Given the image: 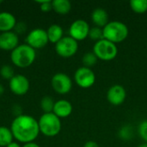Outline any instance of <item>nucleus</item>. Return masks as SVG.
Here are the masks:
<instances>
[{
    "label": "nucleus",
    "mask_w": 147,
    "mask_h": 147,
    "mask_svg": "<svg viewBox=\"0 0 147 147\" xmlns=\"http://www.w3.org/2000/svg\"><path fill=\"white\" fill-rule=\"evenodd\" d=\"M10 130L14 139L20 143L34 142L40 134L38 121L28 115H20L13 120Z\"/></svg>",
    "instance_id": "1"
},
{
    "label": "nucleus",
    "mask_w": 147,
    "mask_h": 147,
    "mask_svg": "<svg viewBox=\"0 0 147 147\" xmlns=\"http://www.w3.org/2000/svg\"><path fill=\"white\" fill-rule=\"evenodd\" d=\"M36 52L27 44L19 45L10 53L11 62L19 68H27L35 60Z\"/></svg>",
    "instance_id": "2"
},
{
    "label": "nucleus",
    "mask_w": 147,
    "mask_h": 147,
    "mask_svg": "<svg viewBox=\"0 0 147 147\" xmlns=\"http://www.w3.org/2000/svg\"><path fill=\"white\" fill-rule=\"evenodd\" d=\"M103 38L115 44L124 41L128 36L127 26L119 21L109 22V23L102 28Z\"/></svg>",
    "instance_id": "3"
},
{
    "label": "nucleus",
    "mask_w": 147,
    "mask_h": 147,
    "mask_svg": "<svg viewBox=\"0 0 147 147\" xmlns=\"http://www.w3.org/2000/svg\"><path fill=\"white\" fill-rule=\"evenodd\" d=\"M40 133L47 137H54L61 131V121L53 113L43 114L39 121Z\"/></svg>",
    "instance_id": "4"
},
{
    "label": "nucleus",
    "mask_w": 147,
    "mask_h": 147,
    "mask_svg": "<svg viewBox=\"0 0 147 147\" xmlns=\"http://www.w3.org/2000/svg\"><path fill=\"white\" fill-rule=\"evenodd\" d=\"M93 53L98 59L103 61H110L115 59L118 53V48L116 44L102 39L96 41L93 47Z\"/></svg>",
    "instance_id": "5"
},
{
    "label": "nucleus",
    "mask_w": 147,
    "mask_h": 147,
    "mask_svg": "<svg viewBox=\"0 0 147 147\" xmlns=\"http://www.w3.org/2000/svg\"><path fill=\"white\" fill-rule=\"evenodd\" d=\"M78 50V42L71 36H65L55 44V51L57 54L65 59L74 56Z\"/></svg>",
    "instance_id": "6"
},
{
    "label": "nucleus",
    "mask_w": 147,
    "mask_h": 147,
    "mask_svg": "<svg viewBox=\"0 0 147 147\" xmlns=\"http://www.w3.org/2000/svg\"><path fill=\"white\" fill-rule=\"evenodd\" d=\"M26 42L27 45H28L34 50L45 47L49 42L47 30H44L42 28H34L31 30L27 35Z\"/></svg>",
    "instance_id": "7"
},
{
    "label": "nucleus",
    "mask_w": 147,
    "mask_h": 147,
    "mask_svg": "<svg viewBox=\"0 0 147 147\" xmlns=\"http://www.w3.org/2000/svg\"><path fill=\"white\" fill-rule=\"evenodd\" d=\"M51 85L56 93L65 95L71 90L72 82L67 74L59 72L53 76L51 79Z\"/></svg>",
    "instance_id": "8"
},
{
    "label": "nucleus",
    "mask_w": 147,
    "mask_h": 147,
    "mask_svg": "<svg viewBox=\"0 0 147 147\" xmlns=\"http://www.w3.org/2000/svg\"><path fill=\"white\" fill-rule=\"evenodd\" d=\"M74 80L79 87L88 89L94 85L96 82V75L90 68L82 66L75 71Z\"/></svg>",
    "instance_id": "9"
},
{
    "label": "nucleus",
    "mask_w": 147,
    "mask_h": 147,
    "mask_svg": "<svg viewBox=\"0 0 147 147\" xmlns=\"http://www.w3.org/2000/svg\"><path fill=\"white\" fill-rule=\"evenodd\" d=\"M90 29V25L86 21L83 19H78L71 24L69 28V36L77 41L84 40L89 37Z\"/></svg>",
    "instance_id": "10"
},
{
    "label": "nucleus",
    "mask_w": 147,
    "mask_h": 147,
    "mask_svg": "<svg viewBox=\"0 0 147 147\" xmlns=\"http://www.w3.org/2000/svg\"><path fill=\"white\" fill-rule=\"evenodd\" d=\"M29 86L28 79L22 74L15 75L9 83L10 91L16 96H23L27 94L29 90Z\"/></svg>",
    "instance_id": "11"
},
{
    "label": "nucleus",
    "mask_w": 147,
    "mask_h": 147,
    "mask_svg": "<svg viewBox=\"0 0 147 147\" xmlns=\"http://www.w3.org/2000/svg\"><path fill=\"white\" fill-rule=\"evenodd\" d=\"M127 98V91L125 88L120 84L111 86L107 92V99L109 102L114 106L121 105Z\"/></svg>",
    "instance_id": "12"
},
{
    "label": "nucleus",
    "mask_w": 147,
    "mask_h": 147,
    "mask_svg": "<svg viewBox=\"0 0 147 147\" xmlns=\"http://www.w3.org/2000/svg\"><path fill=\"white\" fill-rule=\"evenodd\" d=\"M19 46V37L14 32H4L0 34V49L3 51H13Z\"/></svg>",
    "instance_id": "13"
},
{
    "label": "nucleus",
    "mask_w": 147,
    "mask_h": 147,
    "mask_svg": "<svg viewBox=\"0 0 147 147\" xmlns=\"http://www.w3.org/2000/svg\"><path fill=\"white\" fill-rule=\"evenodd\" d=\"M72 112V105L67 100H59L55 102L53 113L59 119L68 117Z\"/></svg>",
    "instance_id": "14"
},
{
    "label": "nucleus",
    "mask_w": 147,
    "mask_h": 147,
    "mask_svg": "<svg viewBox=\"0 0 147 147\" xmlns=\"http://www.w3.org/2000/svg\"><path fill=\"white\" fill-rule=\"evenodd\" d=\"M16 25V19L13 14L6 11L0 12V31L2 33L12 31Z\"/></svg>",
    "instance_id": "15"
},
{
    "label": "nucleus",
    "mask_w": 147,
    "mask_h": 147,
    "mask_svg": "<svg viewBox=\"0 0 147 147\" xmlns=\"http://www.w3.org/2000/svg\"><path fill=\"white\" fill-rule=\"evenodd\" d=\"M91 20L96 27L103 28L109 23V15L102 8H96L91 13Z\"/></svg>",
    "instance_id": "16"
},
{
    "label": "nucleus",
    "mask_w": 147,
    "mask_h": 147,
    "mask_svg": "<svg viewBox=\"0 0 147 147\" xmlns=\"http://www.w3.org/2000/svg\"><path fill=\"white\" fill-rule=\"evenodd\" d=\"M47 37H48L49 42L53 43V44H56L64 37L63 36V34H64L63 28L59 24L51 25L48 28V29L47 30Z\"/></svg>",
    "instance_id": "17"
},
{
    "label": "nucleus",
    "mask_w": 147,
    "mask_h": 147,
    "mask_svg": "<svg viewBox=\"0 0 147 147\" xmlns=\"http://www.w3.org/2000/svg\"><path fill=\"white\" fill-rule=\"evenodd\" d=\"M52 5L53 9L59 15H66L71 9V4L68 0H53Z\"/></svg>",
    "instance_id": "18"
},
{
    "label": "nucleus",
    "mask_w": 147,
    "mask_h": 147,
    "mask_svg": "<svg viewBox=\"0 0 147 147\" xmlns=\"http://www.w3.org/2000/svg\"><path fill=\"white\" fill-rule=\"evenodd\" d=\"M13 134L10 128L0 127V147H6L13 142Z\"/></svg>",
    "instance_id": "19"
},
{
    "label": "nucleus",
    "mask_w": 147,
    "mask_h": 147,
    "mask_svg": "<svg viewBox=\"0 0 147 147\" xmlns=\"http://www.w3.org/2000/svg\"><path fill=\"white\" fill-rule=\"evenodd\" d=\"M130 7L137 14H144L147 11V0H131Z\"/></svg>",
    "instance_id": "20"
},
{
    "label": "nucleus",
    "mask_w": 147,
    "mask_h": 147,
    "mask_svg": "<svg viewBox=\"0 0 147 147\" xmlns=\"http://www.w3.org/2000/svg\"><path fill=\"white\" fill-rule=\"evenodd\" d=\"M55 102L51 96H46L40 100V108L43 110L44 114L47 113H53V107H54Z\"/></svg>",
    "instance_id": "21"
},
{
    "label": "nucleus",
    "mask_w": 147,
    "mask_h": 147,
    "mask_svg": "<svg viewBox=\"0 0 147 147\" xmlns=\"http://www.w3.org/2000/svg\"><path fill=\"white\" fill-rule=\"evenodd\" d=\"M97 60L98 59L93 52H89V53H84L82 58V62H83L84 66L88 67V68L94 66L96 64Z\"/></svg>",
    "instance_id": "22"
},
{
    "label": "nucleus",
    "mask_w": 147,
    "mask_h": 147,
    "mask_svg": "<svg viewBox=\"0 0 147 147\" xmlns=\"http://www.w3.org/2000/svg\"><path fill=\"white\" fill-rule=\"evenodd\" d=\"M89 38L91 39L92 40L99 41L103 38V31L102 28H98V27H94V28H90V32H89Z\"/></svg>",
    "instance_id": "23"
},
{
    "label": "nucleus",
    "mask_w": 147,
    "mask_h": 147,
    "mask_svg": "<svg viewBox=\"0 0 147 147\" xmlns=\"http://www.w3.org/2000/svg\"><path fill=\"white\" fill-rule=\"evenodd\" d=\"M14 69L9 65H3L0 69V75L3 79L10 80L14 76Z\"/></svg>",
    "instance_id": "24"
},
{
    "label": "nucleus",
    "mask_w": 147,
    "mask_h": 147,
    "mask_svg": "<svg viewBox=\"0 0 147 147\" xmlns=\"http://www.w3.org/2000/svg\"><path fill=\"white\" fill-rule=\"evenodd\" d=\"M118 135L121 140H130L133 137V129L130 126H124L119 130Z\"/></svg>",
    "instance_id": "25"
},
{
    "label": "nucleus",
    "mask_w": 147,
    "mask_h": 147,
    "mask_svg": "<svg viewBox=\"0 0 147 147\" xmlns=\"http://www.w3.org/2000/svg\"><path fill=\"white\" fill-rule=\"evenodd\" d=\"M138 132L140 136V138L147 143V120L143 121L142 122L140 123L139 127H138Z\"/></svg>",
    "instance_id": "26"
},
{
    "label": "nucleus",
    "mask_w": 147,
    "mask_h": 147,
    "mask_svg": "<svg viewBox=\"0 0 147 147\" xmlns=\"http://www.w3.org/2000/svg\"><path fill=\"white\" fill-rule=\"evenodd\" d=\"M37 3L40 4V9L42 12H49L51 9H53L52 1H41Z\"/></svg>",
    "instance_id": "27"
},
{
    "label": "nucleus",
    "mask_w": 147,
    "mask_h": 147,
    "mask_svg": "<svg viewBox=\"0 0 147 147\" xmlns=\"http://www.w3.org/2000/svg\"><path fill=\"white\" fill-rule=\"evenodd\" d=\"M15 33L18 35V34H23L26 30H27V26H26V24L25 23H23V22H20V23H17L16 22V27H15Z\"/></svg>",
    "instance_id": "28"
},
{
    "label": "nucleus",
    "mask_w": 147,
    "mask_h": 147,
    "mask_svg": "<svg viewBox=\"0 0 147 147\" xmlns=\"http://www.w3.org/2000/svg\"><path fill=\"white\" fill-rule=\"evenodd\" d=\"M84 147H99V145H98L96 142L90 140V141H88V142H86V143L84 144Z\"/></svg>",
    "instance_id": "29"
},
{
    "label": "nucleus",
    "mask_w": 147,
    "mask_h": 147,
    "mask_svg": "<svg viewBox=\"0 0 147 147\" xmlns=\"http://www.w3.org/2000/svg\"><path fill=\"white\" fill-rule=\"evenodd\" d=\"M22 147H40L39 145H37L36 143L34 142H32V143H28V144H24Z\"/></svg>",
    "instance_id": "30"
},
{
    "label": "nucleus",
    "mask_w": 147,
    "mask_h": 147,
    "mask_svg": "<svg viewBox=\"0 0 147 147\" xmlns=\"http://www.w3.org/2000/svg\"><path fill=\"white\" fill-rule=\"evenodd\" d=\"M6 147H22V146H21L17 142H14V141H13V142H11L9 146H7Z\"/></svg>",
    "instance_id": "31"
},
{
    "label": "nucleus",
    "mask_w": 147,
    "mask_h": 147,
    "mask_svg": "<svg viewBox=\"0 0 147 147\" xmlns=\"http://www.w3.org/2000/svg\"><path fill=\"white\" fill-rule=\"evenodd\" d=\"M3 92H4V88H3V86L0 84V96L3 94Z\"/></svg>",
    "instance_id": "32"
},
{
    "label": "nucleus",
    "mask_w": 147,
    "mask_h": 147,
    "mask_svg": "<svg viewBox=\"0 0 147 147\" xmlns=\"http://www.w3.org/2000/svg\"><path fill=\"white\" fill-rule=\"evenodd\" d=\"M139 147H147V143H144V144L140 145Z\"/></svg>",
    "instance_id": "33"
}]
</instances>
